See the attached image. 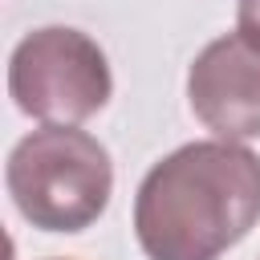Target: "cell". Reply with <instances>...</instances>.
<instances>
[{"instance_id": "obj_1", "label": "cell", "mask_w": 260, "mask_h": 260, "mask_svg": "<svg viewBox=\"0 0 260 260\" xmlns=\"http://www.w3.org/2000/svg\"><path fill=\"white\" fill-rule=\"evenodd\" d=\"M260 219V158L240 142H187L154 162L134 199L150 260H219Z\"/></svg>"}, {"instance_id": "obj_4", "label": "cell", "mask_w": 260, "mask_h": 260, "mask_svg": "<svg viewBox=\"0 0 260 260\" xmlns=\"http://www.w3.org/2000/svg\"><path fill=\"white\" fill-rule=\"evenodd\" d=\"M187 102L215 138H260V45L240 32L211 41L187 73Z\"/></svg>"}, {"instance_id": "obj_2", "label": "cell", "mask_w": 260, "mask_h": 260, "mask_svg": "<svg viewBox=\"0 0 260 260\" xmlns=\"http://www.w3.org/2000/svg\"><path fill=\"white\" fill-rule=\"evenodd\" d=\"M16 211L45 232L89 228L114 191V167L106 146L73 126H45L20 138L4 167Z\"/></svg>"}, {"instance_id": "obj_5", "label": "cell", "mask_w": 260, "mask_h": 260, "mask_svg": "<svg viewBox=\"0 0 260 260\" xmlns=\"http://www.w3.org/2000/svg\"><path fill=\"white\" fill-rule=\"evenodd\" d=\"M236 32L260 45V0H240L236 4Z\"/></svg>"}, {"instance_id": "obj_3", "label": "cell", "mask_w": 260, "mask_h": 260, "mask_svg": "<svg viewBox=\"0 0 260 260\" xmlns=\"http://www.w3.org/2000/svg\"><path fill=\"white\" fill-rule=\"evenodd\" d=\"M110 65L98 41L77 28H37L8 61L12 102L45 126H77L110 102Z\"/></svg>"}]
</instances>
